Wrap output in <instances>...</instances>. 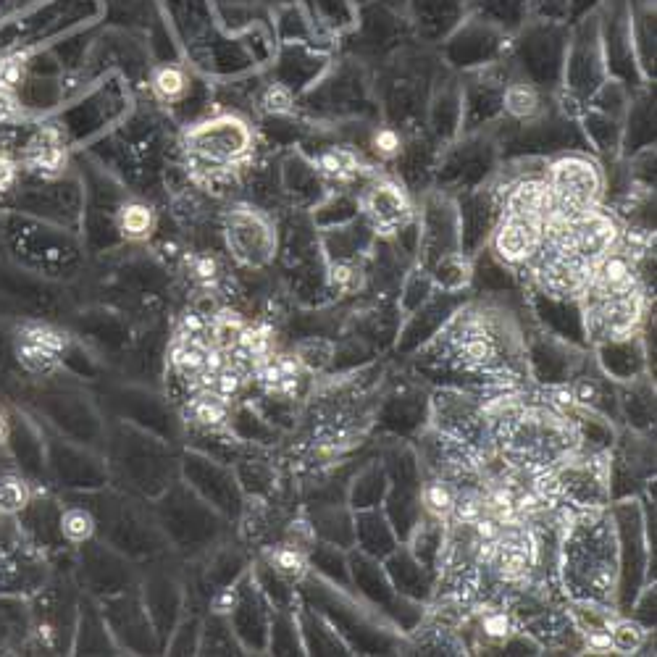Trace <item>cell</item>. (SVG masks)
Listing matches in <instances>:
<instances>
[{
	"instance_id": "obj_1",
	"label": "cell",
	"mask_w": 657,
	"mask_h": 657,
	"mask_svg": "<svg viewBox=\"0 0 657 657\" xmlns=\"http://www.w3.org/2000/svg\"><path fill=\"white\" fill-rule=\"evenodd\" d=\"M615 584L618 539L610 508H568L558 544V587L568 600L615 608Z\"/></svg>"
},
{
	"instance_id": "obj_2",
	"label": "cell",
	"mask_w": 657,
	"mask_h": 657,
	"mask_svg": "<svg viewBox=\"0 0 657 657\" xmlns=\"http://www.w3.org/2000/svg\"><path fill=\"white\" fill-rule=\"evenodd\" d=\"M295 589L297 600L324 615L353 655H403V652H410L408 636L397 629L395 623L387 621L379 610L363 602L353 589L337 587L313 571L305 573L295 584Z\"/></svg>"
},
{
	"instance_id": "obj_3",
	"label": "cell",
	"mask_w": 657,
	"mask_h": 657,
	"mask_svg": "<svg viewBox=\"0 0 657 657\" xmlns=\"http://www.w3.org/2000/svg\"><path fill=\"white\" fill-rule=\"evenodd\" d=\"M103 455L108 484L140 500L153 502L179 479L177 445L119 418H108Z\"/></svg>"
},
{
	"instance_id": "obj_4",
	"label": "cell",
	"mask_w": 657,
	"mask_h": 657,
	"mask_svg": "<svg viewBox=\"0 0 657 657\" xmlns=\"http://www.w3.org/2000/svg\"><path fill=\"white\" fill-rule=\"evenodd\" d=\"M77 500L95 516V537L135 560L137 566L153 563L171 552L148 500L127 495L111 484L95 492H79Z\"/></svg>"
},
{
	"instance_id": "obj_5",
	"label": "cell",
	"mask_w": 657,
	"mask_h": 657,
	"mask_svg": "<svg viewBox=\"0 0 657 657\" xmlns=\"http://www.w3.org/2000/svg\"><path fill=\"white\" fill-rule=\"evenodd\" d=\"M618 539L615 610L626 615L647 584L655 581V516L650 521V487L644 495L608 502Z\"/></svg>"
},
{
	"instance_id": "obj_6",
	"label": "cell",
	"mask_w": 657,
	"mask_h": 657,
	"mask_svg": "<svg viewBox=\"0 0 657 657\" xmlns=\"http://www.w3.org/2000/svg\"><path fill=\"white\" fill-rule=\"evenodd\" d=\"M153 516L169 542V550L184 558H203L205 552L229 539V518L195 495L182 479L153 500Z\"/></svg>"
},
{
	"instance_id": "obj_7",
	"label": "cell",
	"mask_w": 657,
	"mask_h": 657,
	"mask_svg": "<svg viewBox=\"0 0 657 657\" xmlns=\"http://www.w3.org/2000/svg\"><path fill=\"white\" fill-rule=\"evenodd\" d=\"M77 379H50L45 387H40L32 395L35 416L69 442L92 447V450H106L108 437V416L100 408L98 397L87 392L85 387L74 384Z\"/></svg>"
},
{
	"instance_id": "obj_8",
	"label": "cell",
	"mask_w": 657,
	"mask_h": 657,
	"mask_svg": "<svg viewBox=\"0 0 657 657\" xmlns=\"http://www.w3.org/2000/svg\"><path fill=\"white\" fill-rule=\"evenodd\" d=\"M95 397H98L100 408L108 418L127 421L137 429H145L150 434H156V437L166 439L171 445H179L184 439V424L174 403L169 400V395H163L150 384L137 382V379L106 382L103 392Z\"/></svg>"
},
{
	"instance_id": "obj_9",
	"label": "cell",
	"mask_w": 657,
	"mask_h": 657,
	"mask_svg": "<svg viewBox=\"0 0 657 657\" xmlns=\"http://www.w3.org/2000/svg\"><path fill=\"white\" fill-rule=\"evenodd\" d=\"M379 460L389 481L382 502L384 516L392 523L397 539L408 542L416 523L424 516V505H421V487L426 479L424 463L418 458L416 445L400 437H392V442L384 445Z\"/></svg>"
},
{
	"instance_id": "obj_10",
	"label": "cell",
	"mask_w": 657,
	"mask_h": 657,
	"mask_svg": "<svg viewBox=\"0 0 657 657\" xmlns=\"http://www.w3.org/2000/svg\"><path fill=\"white\" fill-rule=\"evenodd\" d=\"M429 426L476 453H492V418L484 405V392L466 387H437L429 395Z\"/></svg>"
},
{
	"instance_id": "obj_11",
	"label": "cell",
	"mask_w": 657,
	"mask_h": 657,
	"mask_svg": "<svg viewBox=\"0 0 657 657\" xmlns=\"http://www.w3.org/2000/svg\"><path fill=\"white\" fill-rule=\"evenodd\" d=\"M579 303L584 311L589 347L639 332L647 318V290L642 284H629V287L589 284Z\"/></svg>"
},
{
	"instance_id": "obj_12",
	"label": "cell",
	"mask_w": 657,
	"mask_h": 657,
	"mask_svg": "<svg viewBox=\"0 0 657 657\" xmlns=\"http://www.w3.org/2000/svg\"><path fill=\"white\" fill-rule=\"evenodd\" d=\"M347 566H350V584L353 592L368 602L371 608L392 621L397 629L410 636L416 629H421L426 621V605L424 602L408 600L397 592L389 581L387 571H384L382 560L371 558L361 550H347Z\"/></svg>"
},
{
	"instance_id": "obj_13",
	"label": "cell",
	"mask_w": 657,
	"mask_h": 657,
	"mask_svg": "<svg viewBox=\"0 0 657 657\" xmlns=\"http://www.w3.org/2000/svg\"><path fill=\"white\" fill-rule=\"evenodd\" d=\"M211 610L227 615L242 652L266 655L269 652V629L274 608L266 594L255 584L250 568L229 589H221L211 597Z\"/></svg>"
},
{
	"instance_id": "obj_14",
	"label": "cell",
	"mask_w": 657,
	"mask_h": 657,
	"mask_svg": "<svg viewBox=\"0 0 657 657\" xmlns=\"http://www.w3.org/2000/svg\"><path fill=\"white\" fill-rule=\"evenodd\" d=\"M544 182L550 190L552 213H558L563 219L597 208L602 190H605L600 166L584 153H566V156L555 158L544 171Z\"/></svg>"
},
{
	"instance_id": "obj_15",
	"label": "cell",
	"mask_w": 657,
	"mask_h": 657,
	"mask_svg": "<svg viewBox=\"0 0 657 657\" xmlns=\"http://www.w3.org/2000/svg\"><path fill=\"white\" fill-rule=\"evenodd\" d=\"M71 573L77 576V587L95 600H106L119 592L135 589L142 576L135 560H129L127 555H121L98 537L77 544Z\"/></svg>"
},
{
	"instance_id": "obj_16",
	"label": "cell",
	"mask_w": 657,
	"mask_h": 657,
	"mask_svg": "<svg viewBox=\"0 0 657 657\" xmlns=\"http://www.w3.org/2000/svg\"><path fill=\"white\" fill-rule=\"evenodd\" d=\"M43 424V421H40ZM45 431V463H48V484L66 489V492H95L108 487L106 455L92 447L69 442L56 431Z\"/></svg>"
},
{
	"instance_id": "obj_17",
	"label": "cell",
	"mask_w": 657,
	"mask_h": 657,
	"mask_svg": "<svg viewBox=\"0 0 657 657\" xmlns=\"http://www.w3.org/2000/svg\"><path fill=\"white\" fill-rule=\"evenodd\" d=\"M179 479L229 521H237L245 513V492L229 463L190 447L179 455Z\"/></svg>"
},
{
	"instance_id": "obj_18",
	"label": "cell",
	"mask_w": 657,
	"mask_h": 657,
	"mask_svg": "<svg viewBox=\"0 0 657 657\" xmlns=\"http://www.w3.org/2000/svg\"><path fill=\"white\" fill-rule=\"evenodd\" d=\"M589 358V350L576 347L571 342L552 337L544 329H523V361H526V374L534 384L542 389L566 387L579 368Z\"/></svg>"
},
{
	"instance_id": "obj_19",
	"label": "cell",
	"mask_w": 657,
	"mask_h": 657,
	"mask_svg": "<svg viewBox=\"0 0 657 657\" xmlns=\"http://www.w3.org/2000/svg\"><path fill=\"white\" fill-rule=\"evenodd\" d=\"M137 589H140V597L145 602V610H148L163 652L179 621L187 615V584L182 581V573L169 568L158 558L150 563V568L142 571Z\"/></svg>"
},
{
	"instance_id": "obj_20",
	"label": "cell",
	"mask_w": 657,
	"mask_h": 657,
	"mask_svg": "<svg viewBox=\"0 0 657 657\" xmlns=\"http://www.w3.org/2000/svg\"><path fill=\"white\" fill-rule=\"evenodd\" d=\"M98 602L108 623V631L124 655H158L161 652V642H158L153 623H150L140 589H127V592H119Z\"/></svg>"
},
{
	"instance_id": "obj_21",
	"label": "cell",
	"mask_w": 657,
	"mask_h": 657,
	"mask_svg": "<svg viewBox=\"0 0 657 657\" xmlns=\"http://www.w3.org/2000/svg\"><path fill=\"white\" fill-rule=\"evenodd\" d=\"M184 145L192 156L200 158L208 166H234L248 158L253 148V132L237 116H219V119L203 121L192 127L184 137Z\"/></svg>"
},
{
	"instance_id": "obj_22",
	"label": "cell",
	"mask_w": 657,
	"mask_h": 657,
	"mask_svg": "<svg viewBox=\"0 0 657 657\" xmlns=\"http://www.w3.org/2000/svg\"><path fill=\"white\" fill-rule=\"evenodd\" d=\"M429 395L424 382H397L376 403L374 426L387 437L413 439L429 426Z\"/></svg>"
},
{
	"instance_id": "obj_23",
	"label": "cell",
	"mask_w": 657,
	"mask_h": 657,
	"mask_svg": "<svg viewBox=\"0 0 657 657\" xmlns=\"http://www.w3.org/2000/svg\"><path fill=\"white\" fill-rule=\"evenodd\" d=\"M544 227L547 219L523 216V213H500L497 227L489 234V245H492L489 253L508 269L529 266L542 248Z\"/></svg>"
},
{
	"instance_id": "obj_24",
	"label": "cell",
	"mask_w": 657,
	"mask_h": 657,
	"mask_svg": "<svg viewBox=\"0 0 657 657\" xmlns=\"http://www.w3.org/2000/svg\"><path fill=\"white\" fill-rule=\"evenodd\" d=\"M592 361L597 363L602 374L608 376L610 382L626 384L642 376H652L655 379V361L650 358L647 342H644L642 329L618 340H605L589 347Z\"/></svg>"
},
{
	"instance_id": "obj_25",
	"label": "cell",
	"mask_w": 657,
	"mask_h": 657,
	"mask_svg": "<svg viewBox=\"0 0 657 657\" xmlns=\"http://www.w3.org/2000/svg\"><path fill=\"white\" fill-rule=\"evenodd\" d=\"M227 242L237 261L245 266H263L274 258L276 234L266 216L255 208H232L227 216Z\"/></svg>"
},
{
	"instance_id": "obj_26",
	"label": "cell",
	"mask_w": 657,
	"mask_h": 657,
	"mask_svg": "<svg viewBox=\"0 0 657 657\" xmlns=\"http://www.w3.org/2000/svg\"><path fill=\"white\" fill-rule=\"evenodd\" d=\"M460 303H463V297L460 295L434 292L421 308L403 316V324H400L397 340L395 345H392V353H395L397 358H413L421 347H426L437 337L439 329L447 324V318L453 316Z\"/></svg>"
},
{
	"instance_id": "obj_27",
	"label": "cell",
	"mask_w": 657,
	"mask_h": 657,
	"mask_svg": "<svg viewBox=\"0 0 657 657\" xmlns=\"http://www.w3.org/2000/svg\"><path fill=\"white\" fill-rule=\"evenodd\" d=\"M531 311L537 316V326L552 337L571 342L576 347L589 350L587 326H584V311L576 297H555L537 292L531 300Z\"/></svg>"
},
{
	"instance_id": "obj_28",
	"label": "cell",
	"mask_w": 657,
	"mask_h": 657,
	"mask_svg": "<svg viewBox=\"0 0 657 657\" xmlns=\"http://www.w3.org/2000/svg\"><path fill=\"white\" fill-rule=\"evenodd\" d=\"M61 508L64 505H58L53 497L32 495L27 505L19 510V529H22L24 539L43 555L66 552L71 547L61 531Z\"/></svg>"
},
{
	"instance_id": "obj_29",
	"label": "cell",
	"mask_w": 657,
	"mask_h": 657,
	"mask_svg": "<svg viewBox=\"0 0 657 657\" xmlns=\"http://www.w3.org/2000/svg\"><path fill=\"white\" fill-rule=\"evenodd\" d=\"M363 211H366L368 224L382 237H392L397 229L416 221L413 203L403 187H397L395 182H376L363 198Z\"/></svg>"
},
{
	"instance_id": "obj_30",
	"label": "cell",
	"mask_w": 657,
	"mask_h": 657,
	"mask_svg": "<svg viewBox=\"0 0 657 657\" xmlns=\"http://www.w3.org/2000/svg\"><path fill=\"white\" fill-rule=\"evenodd\" d=\"M82 342L100 353L106 361H114V358H124V355L132 350L137 337H132V329L124 318H119L116 313H87L77 326V334Z\"/></svg>"
},
{
	"instance_id": "obj_31",
	"label": "cell",
	"mask_w": 657,
	"mask_h": 657,
	"mask_svg": "<svg viewBox=\"0 0 657 657\" xmlns=\"http://www.w3.org/2000/svg\"><path fill=\"white\" fill-rule=\"evenodd\" d=\"M382 563L389 581H392V587L403 594V597L424 602V605H429V602L434 600V592H437V576H434L424 563H418V560L413 558V552L408 550V544L405 542L397 544L395 552L387 555Z\"/></svg>"
},
{
	"instance_id": "obj_32",
	"label": "cell",
	"mask_w": 657,
	"mask_h": 657,
	"mask_svg": "<svg viewBox=\"0 0 657 657\" xmlns=\"http://www.w3.org/2000/svg\"><path fill=\"white\" fill-rule=\"evenodd\" d=\"M71 652L74 655H124L114 636H111V631H108L100 602L85 592L79 597L77 629H74Z\"/></svg>"
},
{
	"instance_id": "obj_33",
	"label": "cell",
	"mask_w": 657,
	"mask_h": 657,
	"mask_svg": "<svg viewBox=\"0 0 657 657\" xmlns=\"http://www.w3.org/2000/svg\"><path fill=\"white\" fill-rule=\"evenodd\" d=\"M305 521L311 526L313 537L321 542L337 544L342 550H353L355 547V523H353V508L347 502L337 500H321L308 505Z\"/></svg>"
},
{
	"instance_id": "obj_34",
	"label": "cell",
	"mask_w": 657,
	"mask_h": 657,
	"mask_svg": "<svg viewBox=\"0 0 657 657\" xmlns=\"http://www.w3.org/2000/svg\"><path fill=\"white\" fill-rule=\"evenodd\" d=\"M618 416L626 429L652 434L655 429V379L652 376L618 384Z\"/></svg>"
},
{
	"instance_id": "obj_35",
	"label": "cell",
	"mask_w": 657,
	"mask_h": 657,
	"mask_svg": "<svg viewBox=\"0 0 657 657\" xmlns=\"http://www.w3.org/2000/svg\"><path fill=\"white\" fill-rule=\"evenodd\" d=\"M297 629H300V639H303L305 655L316 657H337V655H353L350 647L342 642V636L334 631V626L326 621L324 615L316 613L311 605L297 600L295 605Z\"/></svg>"
},
{
	"instance_id": "obj_36",
	"label": "cell",
	"mask_w": 657,
	"mask_h": 657,
	"mask_svg": "<svg viewBox=\"0 0 657 657\" xmlns=\"http://www.w3.org/2000/svg\"><path fill=\"white\" fill-rule=\"evenodd\" d=\"M353 523H355V550L366 552L371 558L384 560L387 555L395 552L400 544L395 529L389 518L384 516L382 508H368V510H353Z\"/></svg>"
},
{
	"instance_id": "obj_37",
	"label": "cell",
	"mask_w": 657,
	"mask_h": 657,
	"mask_svg": "<svg viewBox=\"0 0 657 657\" xmlns=\"http://www.w3.org/2000/svg\"><path fill=\"white\" fill-rule=\"evenodd\" d=\"M387 484V471H384L382 460H366L355 468V474L347 481V505L353 510L382 508Z\"/></svg>"
},
{
	"instance_id": "obj_38",
	"label": "cell",
	"mask_w": 657,
	"mask_h": 657,
	"mask_svg": "<svg viewBox=\"0 0 657 657\" xmlns=\"http://www.w3.org/2000/svg\"><path fill=\"white\" fill-rule=\"evenodd\" d=\"M227 431L240 445H274V439L279 437V429L269 424V418L253 403L229 408Z\"/></svg>"
},
{
	"instance_id": "obj_39",
	"label": "cell",
	"mask_w": 657,
	"mask_h": 657,
	"mask_svg": "<svg viewBox=\"0 0 657 657\" xmlns=\"http://www.w3.org/2000/svg\"><path fill=\"white\" fill-rule=\"evenodd\" d=\"M32 639V608L19 594H0V647L14 650Z\"/></svg>"
},
{
	"instance_id": "obj_40",
	"label": "cell",
	"mask_w": 657,
	"mask_h": 657,
	"mask_svg": "<svg viewBox=\"0 0 657 657\" xmlns=\"http://www.w3.org/2000/svg\"><path fill=\"white\" fill-rule=\"evenodd\" d=\"M445 531L447 521H439V518L421 516V521L416 523V529L408 537V550L413 552V558L418 563H424L434 576H437L439 558H442V550H445Z\"/></svg>"
},
{
	"instance_id": "obj_41",
	"label": "cell",
	"mask_w": 657,
	"mask_h": 657,
	"mask_svg": "<svg viewBox=\"0 0 657 657\" xmlns=\"http://www.w3.org/2000/svg\"><path fill=\"white\" fill-rule=\"evenodd\" d=\"M305 555H308V571L318 573L321 579L332 581L337 587L353 589V584H350V566H347V550H342L337 544L316 539Z\"/></svg>"
},
{
	"instance_id": "obj_42",
	"label": "cell",
	"mask_w": 657,
	"mask_h": 657,
	"mask_svg": "<svg viewBox=\"0 0 657 657\" xmlns=\"http://www.w3.org/2000/svg\"><path fill=\"white\" fill-rule=\"evenodd\" d=\"M434 290L447 292V295H463V290L471 287V276H474V263L468 255L447 253L442 255L434 266L429 269Z\"/></svg>"
},
{
	"instance_id": "obj_43",
	"label": "cell",
	"mask_w": 657,
	"mask_h": 657,
	"mask_svg": "<svg viewBox=\"0 0 657 657\" xmlns=\"http://www.w3.org/2000/svg\"><path fill=\"white\" fill-rule=\"evenodd\" d=\"M198 655H245L229 626L227 615L219 610H208L200 626V647Z\"/></svg>"
},
{
	"instance_id": "obj_44",
	"label": "cell",
	"mask_w": 657,
	"mask_h": 657,
	"mask_svg": "<svg viewBox=\"0 0 657 657\" xmlns=\"http://www.w3.org/2000/svg\"><path fill=\"white\" fill-rule=\"evenodd\" d=\"M502 111L516 121H531L542 116V92L531 82H510L502 90Z\"/></svg>"
},
{
	"instance_id": "obj_45",
	"label": "cell",
	"mask_w": 657,
	"mask_h": 657,
	"mask_svg": "<svg viewBox=\"0 0 657 657\" xmlns=\"http://www.w3.org/2000/svg\"><path fill=\"white\" fill-rule=\"evenodd\" d=\"M232 466H234V474H237V481H240L242 492H245V497L248 495L263 497L274 492L276 471L269 460L237 458Z\"/></svg>"
},
{
	"instance_id": "obj_46",
	"label": "cell",
	"mask_w": 657,
	"mask_h": 657,
	"mask_svg": "<svg viewBox=\"0 0 657 657\" xmlns=\"http://www.w3.org/2000/svg\"><path fill=\"white\" fill-rule=\"evenodd\" d=\"M269 655H305L300 629H297L295 608H274L269 629Z\"/></svg>"
},
{
	"instance_id": "obj_47",
	"label": "cell",
	"mask_w": 657,
	"mask_h": 657,
	"mask_svg": "<svg viewBox=\"0 0 657 657\" xmlns=\"http://www.w3.org/2000/svg\"><path fill=\"white\" fill-rule=\"evenodd\" d=\"M455 497H458V489H455L453 481L426 474L424 487H421V505H424L426 516L439 518V521H450L455 510Z\"/></svg>"
},
{
	"instance_id": "obj_48",
	"label": "cell",
	"mask_w": 657,
	"mask_h": 657,
	"mask_svg": "<svg viewBox=\"0 0 657 657\" xmlns=\"http://www.w3.org/2000/svg\"><path fill=\"white\" fill-rule=\"evenodd\" d=\"M116 229L124 240H148L156 229V213L145 203L127 200L116 208Z\"/></svg>"
},
{
	"instance_id": "obj_49",
	"label": "cell",
	"mask_w": 657,
	"mask_h": 657,
	"mask_svg": "<svg viewBox=\"0 0 657 657\" xmlns=\"http://www.w3.org/2000/svg\"><path fill=\"white\" fill-rule=\"evenodd\" d=\"M318 174H324L337 182H350V179L361 177L363 163L361 156L350 148H326L316 161Z\"/></svg>"
},
{
	"instance_id": "obj_50",
	"label": "cell",
	"mask_w": 657,
	"mask_h": 657,
	"mask_svg": "<svg viewBox=\"0 0 657 657\" xmlns=\"http://www.w3.org/2000/svg\"><path fill=\"white\" fill-rule=\"evenodd\" d=\"M61 531H64L66 542L71 547H77V544L95 537V516L79 500L66 502L64 508H61Z\"/></svg>"
},
{
	"instance_id": "obj_51",
	"label": "cell",
	"mask_w": 657,
	"mask_h": 657,
	"mask_svg": "<svg viewBox=\"0 0 657 657\" xmlns=\"http://www.w3.org/2000/svg\"><path fill=\"white\" fill-rule=\"evenodd\" d=\"M334 358V340L332 337H303L295 340V361L308 371L326 374Z\"/></svg>"
},
{
	"instance_id": "obj_52",
	"label": "cell",
	"mask_w": 657,
	"mask_h": 657,
	"mask_svg": "<svg viewBox=\"0 0 657 657\" xmlns=\"http://www.w3.org/2000/svg\"><path fill=\"white\" fill-rule=\"evenodd\" d=\"M434 282H431V274L424 269V266H416V269L410 271L408 276L403 279V287H400V303H397V308H400V313L403 316H408V313H413L416 308H421V305L429 300L431 295H434Z\"/></svg>"
},
{
	"instance_id": "obj_53",
	"label": "cell",
	"mask_w": 657,
	"mask_h": 657,
	"mask_svg": "<svg viewBox=\"0 0 657 657\" xmlns=\"http://www.w3.org/2000/svg\"><path fill=\"white\" fill-rule=\"evenodd\" d=\"M650 636V631H644L629 615H618L610 626V644H613L615 655H636L650 642Z\"/></svg>"
},
{
	"instance_id": "obj_54",
	"label": "cell",
	"mask_w": 657,
	"mask_h": 657,
	"mask_svg": "<svg viewBox=\"0 0 657 657\" xmlns=\"http://www.w3.org/2000/svg\"><path fill=\"white\" fill-rule=\"evenodd\" d=\"M150 90H153V95L161 103H179L187 95V90H190V79H187L184 69H179V66H161V69H156L153 79H150Z\"/></svg>"
},
{
	"instance_id": "obj_55",
	"label": "cell",
	"mask_w": 657,
	"mask_h": 657,
	"mask_svg": "<svg viewBox=\"0 0 657 657\" xmlns=\"http://www.w3.org/2000/svg\"><path fill=\"white\" fill-rule=\"evenodd\" d=\"M200 626H203L200 615H184L171 639L166 642V647H163V652L166 655H198Z\"/></svg>"
},
{
	"instance_id": "obj_56",
	"label": "cell",
	"mask_w": 657,
	"mask_h": 657,
	"mask_svg": "<svg viewBox=\"0 0 657 657\" xmlns=\"http://www.w3.org/2000/svg\"><path fill=\"white\" fill-rule=\"evenodd\" d=\"M371 150L382 161H395V158L403 156V135L397 127H376L371 132V140H368Z\"/></svg>"
},
{
	"instance_id": "obj_57",
	"label": "cell",
	"mask_w": 657,
	"mask_h": 657,
	"mask_svg": "<svg viewBox=\"0 0 657 657\" xmlns=\"http://www.w3.org/2000/svg\"><path fill=\"white\" fill-rule=\"evenodd\" d=\"M655 600H657V592H655V581H652V584H647V587L639 592V597L634 600L631 610L626 613L631 621L639 623V626H642L644 631H650V634H655Z\"/></svg>"
},
{
	"instance_id": "obj_58",
	"label": "cell",
	"mask_w": 657,
	"mask_h": 657,
	"mask_svg": "<svg viewBox=\"0 0 657 657\" xmlns=\"http://www.w3.org/2000/svg\"><path fill=\"white\" fill-rule=\"evenodd\" d=\"M261 103L269 114L284 116L290 114L292 106H295V95H292V90L287 85H269L266 92H263Z\"/></svg>"
},
{
	"instance_id": "obj_59",
	"label": "cell",
	"mask_w": 657,
	"mask_h": 657,
	"mask_svg": "<svg viewBox=\"0 0 657 657\" xmlns=\"http://www.w3.org/2000/svg\"><path fill=\"white\" fill-rule=\"evenodd\" d=\"M11 177H14V166L6 161V156H0V190L11 182Z\"/></svg>"
}]
</instances>
